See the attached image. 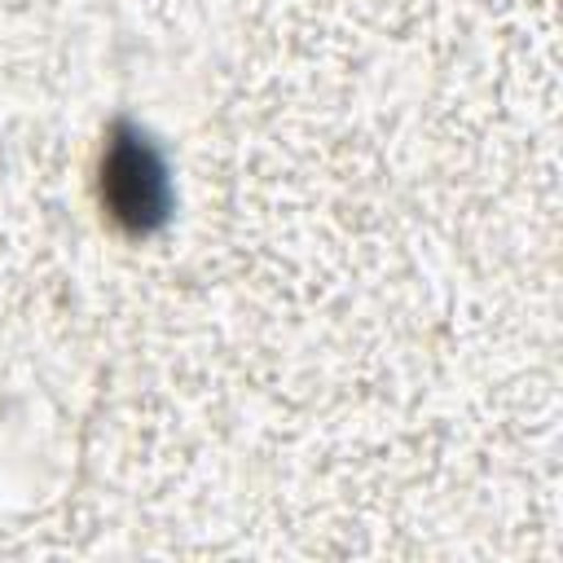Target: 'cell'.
<instances>
[{
    "label": "cell",
    "mask_w": 563,
    "mask_h": 563,
    "mask_svg": "<svg viewBox=\"0 0 563 563\" xmlns=\"http://www.w3.org/2000/svg\"><path fill=\"white\" fill-rule=\"evenodd\" d=\"M101 198L110 216L128 229H154L167 207V180L154 150L141 136H123L110 145L101 167Z\"/></svg>",
    "instance_id": "1"
}]
</instances>
